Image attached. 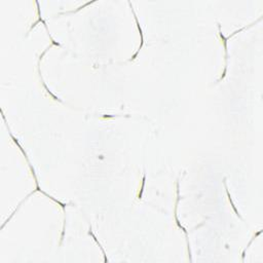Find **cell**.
<instances>
[{
	"instance_id": "1",
	"label": "cell",
	"mask_w": 263,
	"mask_h": 263,
	"mask_svg": "<svg viewBox=\"0 0 263 263\" xmlns=\"http://www.w3.org/2000/svg\"><path fill=\"white\" fill-rule=\"evenodd\" d=\"M247 27H244V28H241V29H240V30H236V32H233L232 34L230 35V36H228V37H225L224 36V35L222 34V31H221V25L220 24H218V29H219V35H220V37H221V39H222V41H223V44H224V50H225V68H224V71H223V74H222V76H221V78L218 80V82L220 81V80H222L224 77H225V75H226V71H227V59H228V51H227V41H228L229 39L232 36H234V35H236V33H238V32H241V31H243L244 29H246Z\"/></svg>"
},
{
	"instance_id": "2",
	"label": "cell",
	"mask_w": 263,
	"mask_h": 263,
	"mask_svg": "<svg viewBox=\"0 0 263 263\" xmlns=\"http://www.w3.org/2000/svg\"><path fill=\"white\" fill-rule=\"evenodd\" d=\"M129 4L131 5V8H132V12H133V15H134V17H135V21H136V23H137V27H138V30H139V32H140V36H141V43H140V46H139V48H138V50H137V51L135 52V55H134V56H133V57H132V59H129V61H134V60H135V59L137 58V56H138V54H139L140 50H141V48H142L143 44H144V37H143V31H142V28H141V26H140V24H139L138 17H136V13H135V12H134V9H133L132 3H131V2H129Z\"/></svg>"
},
{
	"instance_id": "3",
	"label": "cell",
	"mask_w": 263,
	"mask_h": 263,
	"mask_svg": "<svg viewBox=\"0 0 263 263\" xmlns=\"http://www.w3.org/2000/svg\"><path fill=\"white\" fill-rule=\"evenodd\" d=\"M223 184H224V187H225V189H226V193H227V196H228V199H229V202H230V205H231V207H232V209L234 210V212H236V216L238 217V218H241V219H243L241 218V216L240 215V213H238V211L236 210V206H234V204H233V202H232V199H231V196H230V193H229V191H228V189H227V186H226V179H224L223 180Z\"/></svg>"
},
{
	"instance_id": "4",
	"label": "cell",
	"mask_w": 263,
	"mask_h": 263,
	"mask_svg": "<svg viewBox=\"0 0 263 263\" xmlns=\"http://www.w3.org/2000/svg\"><path fill=\"white\" fill-rule=\"evenodd\" d=\"M89 234H90V236H93V238H94V241H96V243L98 244V246L100 247V249H101V251L103 252V256H104V260H105V262H108V259H107V255H106V253H105V251H104V249L102 248V246H101V244L99 243V241H98V238L95 236V234L93 233V231H92V228H90V231H89Z\"/></svg>"
},
{
	"instance_id": "5",
	"label": "cell",
	"mask_w": 263,
	"mask_h": 263,
	"mask_svg": "<svg viewBox=\"0 0 263 263\" xmlns=\"http://www.w3.org/2000/svg\"><path fill=\"white\" fill-rule=\"evenodd\" d=\"M145 179H146V176H145V174H144V176H143V182H142V186H141V191H140V193H139V199H141V198H142V193H143V191H144Z\"/></svg>"
}]
</instances>
